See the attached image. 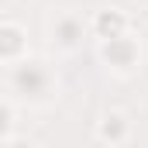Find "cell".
<instances>
[{
	"label": "cell",
	"instance_id": "1",
	"mask_svg": "<svg viewBox=\"0 0 148 148\" xmlns=\"http://www.w3.org/2000/svg\"><path fill=\"white\" fill-rule=\"evenodd\" d=\"M59 93H62V79L48 59L31 55L3 69V97H10L21 110H45L59 100Z\"/></svg>",
	"mask_w": 148,
	"mask_h": 148
},
{
	"label": "cell",
	"instance_id": "2",
	"mask_svg": "<svg viewBox=\"0 0 148 148\" xmlns=\"http://www.w3.org/2000/svg\"><path fill=\"white\" fill-rule=\"evenodd\" d=\"M45 38L55 55H76L90 41V17H83L76 7H52L45 14Z\"/></svg>",
	"mask_w": 148,
	"mask_h": 148
},
{
	"label": "cell",
	"instance_id": "3",
	"mask_svg": "<svg viewBox=\"0 0 148 148\" xmlns=\"http://www.w3.org/2000/svg\"><path fill=\"white\" fill-rule=\"evenodd\" d=\"M97 59L100 66L117 79H131V76L141 69V59H145V45L138 31H127L121 38H107V41H97Z\"/></svg>",
	"mask_w": 148,
	"mask_h": 148
},
{
	"label": "cell",
	"instance_id": "4",
	"mask_svg": "<svg viewBox=\"0 0 148 148\" xmlns=\"http://www.w3.org/2000/svg\"><path fill=\"white\" fill-rule=\"evenodd\" d=\"M93 138L103 148H124L134 138V121H131V114L121 110V107H107V110L97 117V124H93Z\"/></svg>",
	"mask_w": 148,
	"mask_h": 148
},
{
	"label": "cell",
	"instance_id": "5",
	"mask_svg": "<svg viewBox=\"0 0 148 148\" xmlns=\"http://www.w3.org/2000/svg\"><path fill=\"white\" fill-rule=\"evenodd\" d=\"M31 59V45H28V28L17 17H3L0 21V66L10 69L17 62Z\"/></svg>",
	"mask_w": 148,
	"mask_h": 148
},
{
	"label": "cell",
	"instance_id": "6",
	"mask_svg": "<svg viewBox=\"0 0 148 148\" xmlns=\"http://www.w3.org/2000/svg\"><path fill=\"white\" fill-rule=\"evenodd\" d=\"M127 31H134V24H131V14H127L121 3L100 7V10L90 14V35H93V41L121 38V35H127Z\"/></svg>",
	"mask_w": 148,
	"mask_h": 148
},
{
	"label": "cell",
	"instance_id": "7",
	"mask_svg": "<svg viewBox=\"0 0 148 148\" xmlns=\"http://www.w3.org/2000/svg\"><path fill=\"white\" fill-rule=\"evenodd\" d=\"M0 110H3V138H14L17 134V114H21V107L10 97H0Z\"/></svg>",
	"mask_w": 148,
	"mask_h": 148
},
{
	"label": "cell",
	"instance_id": "8",
	"mask_svg": "<svg viewBox=\"0 0 148 148\" xmlns=\"http://www.w3.org/2000/svg\"><path fill=\"white\" fill-rule=\"evenodd\" d=\"M3 148H41V145L28 134H14V138H3Z\"/></svg>",
	"mask_w": 148,
	"mask_h": 148
},
{
	"label": "cell",
	"instance_id": "9",
	"mask_svg": "<svg viewBox=\"0 0 148 148\" xmlns=\"http://www.w3.org/2000/svg\"><path fill=\"white\" fill-rule=\"evenodd\" d=\"M121 3H131V0H121Z\"/></svg>",
	"mask_w": 148,
	"mask_h": 148
}]
</instances>
